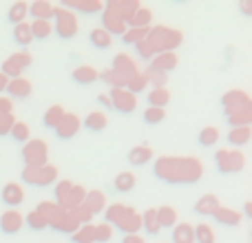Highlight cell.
I'll return each instance as SVG.
<instances>
[]
</instances>
